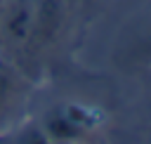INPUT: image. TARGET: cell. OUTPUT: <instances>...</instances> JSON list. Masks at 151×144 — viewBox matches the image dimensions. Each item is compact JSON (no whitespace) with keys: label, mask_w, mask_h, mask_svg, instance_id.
I'll list each match as a JSON object with an SVG mask.
<instances>
[{"label":"cell","mask_w":151,"mask_h":144,"mask_svg":"<svg viewBox=\"0 0 151 144\" xmlns=\"http://www.w3.org/2000/svg\"><path fill=\"white\" fill-rule=\"evenodd\" d=\"M33 83L19 61L0 54V132L9 130L31 99Z\"/></svg>","instance_id":"obj_2"},{"label":"cell","mask_w":151,"mask_h":144,"mask_svg":"<svg viewBox=\"0 0 151 144\" xmlns=\"http://www.w3.org/2000/svg\"><path fill=\"white\" fill-rule=\"evenodd\" d=\"M40 127L54 144H78L97 127V116L80 104H61L42 118Z\"/></svg>","instance_id":"obj_3"},{"label":"cell","mask_w":151,"mask_h":144,"mask_svg":"<svg viewBox=\"0 0 151 144\" xmlns=\"http://www.w3.org/2000/svg\"><path fill=\"white\" fill-rule=\"evenodd\" d=\"M2 5H5V0H0V14H2Z\"/></svg>","instance_id":"obj_6"},{"label":"cell","mask_w":151,"mask_h":144,"mask_svg":"<svg viewBox=\"0 0 151 144\" xmlns=\"http://www.w3.org/2000/svg\"><path fill=\"white\" fill-rule=\"evenodd\" d=\"M45 26V0H5L0 14V54L17 59Z\"/></svg>","instance_id":"obj_1"},{"label":"cell","mask_w":151,"mask_h":144,"mask_svg":"<svg viewBox=\"0 0 151 144\" xmlns=\"http://www.w3.org/2000/svg\"><path fill=\"white\" fill-rule=\"evenodd\" d=\"M142 54H144V59H146V61H151V40L142 45Z\"/></svg>","instance_id":"obj_5"},{"label":"cell","mask_w":151,"mask_h":144,"mask_svg":"<svg viewBox=\"0 0 151 144\" xmlns=\"http://www.w3.org/2000/svg\"><path fill=\"white\" fill-rule=\"evenodd\" d=\"M14 144H54V142L47 137V132L40 127V123H35V125L24 127L19 132V137L14 139Z\"/></svg>","instance_id":"obj_4"}]
</instances>
